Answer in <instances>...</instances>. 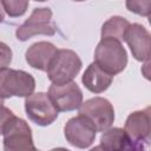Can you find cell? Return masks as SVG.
Returning <instances> with one entry per match:
<instances>
[{
	"mask_svg": "<svg viewBox=\"0 0 151 151\" xmlns=\"http://www.w3.org/2000/svg\"><path fill=\"white\" fill-rule=\"evenodd\" d=\"M90 151H105L100 145H97V146H94V147H92Z\"/></svg>",
	"mask_w": 151,
	"mask_h": 151,
	"instance_id": "7402d4cb",
	"label": "cell"
},
{
	"mask_svg": "<svg viewBox=\"0 0 151 151\" xmlns=\"http://www.w3.org/2000/svg\"><path fill=\"white\" fill-rule=\"evenodd\" d=\"M4 19H5V11H4L2 6H1V1H0V24L4 21Z\"/></svg>",
	"mask_w": 151,
	"mask_h": 151,
	"instance_id": "44dd1931",
	"label": "cell"
},
{
	"mask_svg": "<svg viewBox=\"0 0 151 151\" xmlns=\"http://www.w3.org/2000/svg\"><path fill=\"white\" fill-rule=\"evenodd\" d=\"M149 149L147 147H143V146H137V145H133L129 151H147Z\"/></svg>",
	"mask_w": 151,
	"mask_h": 151,
	"instance_id": "ffe728a7",
	"label": "cell"
},
{
	"mask_svg": "<svg viewBox=\"0 0 151 151\" xmlns=\"http://www.w3.org/2000/svg\"><path fill=\"white\" fill-rule=\"evenodd\" d=\"M38 151H40V150H38Z\"/></svg>",
	"mask_w": 151,
	"mask_h": 151,
	"instance_id": "d4e9b609",
	"label": "cell"
},
{
	"mask_svg": "<svg viewBox=\"0 0 151 151\" xmlns=\"http://www.w3.org/2000/svg\"><path fill=\"white\" fill-rule=\"evenodd\" d=\"M93 63L103 71L114 77L125 70L127 65V53L120 41L104 38L96 47Z\"/></svg>",
	"mask_w": 151,
	"mask_h": 151,
	"instance_id": "6da1fadb",
	"label": "cell"
},
{
	"mask_svg": "<svg viewBox=\"0 0 151 151\" xmlns=\"http://www.w3.org/2000/svg\"><path fill=\"white\" fill-rule=\"evenodd\" d=\"M50 151H70V150H67V149H65V147H55V149H52V150H50Z\"/></svg>",
	"mask_w": 151,
	"mask_h": 151,
	"instance_id": "603a6c76",
	"label": "cell"
},
{
	"mask_svg": "<svg viewBox=\"0 0 151 151\" xmlns=\"http://www.w3.org/2000/svg\"><path fill=\"white\" fill-rule=\"evenodd\" d=\"M79 116L84 117L97 132H104L114 122L113 105L103 97H94L80 105Z\"/></svg>",
	"mask_w": 151,
	"mask_h": 151,
	"instance_id": "277c9868",
	"label": "cell"
},
{
	"mask_svg": "<svg viewBox=\"0 0 151 151\" xmlns=\"http://www.w3.org/2000/svg\"><path fill=\"white\" fill-rule=\"evenodd\" d=\"M4 151H38L32 130L26 120L14 116L6 124L4 132Z\"/></svg>",
	"mask_w": 151,
	"mask_h": 151,
	"instance_id": "5b68a950",
	"label": "cell"
},
{
	"mask_svg": "<svg viewBox=\"0 0 151 151\" xmlns=\"http://www.w3.org/2000/svg\"><path fill=\"white\" fill-rule=\"evenodd\" d=\"M130 25L131 24L123 17H119V15L111 17L101 26V31H100L101 39L110 38V39H114L122 42L125 40V34Z\"/></svg>",
	"mask_w": 151,
	"mask_h": 151,
	"instance_id": "9a60e30c",
	"label": "cell"
},
{
	"mask_svg": "<svg viewBox=\"0 0 151 151\" xmlns=\"http://www.w3.org/2000/svg\"><path fill=\"white\" fill-rule=\"evenodd\" d=\"M12 57L13 53L11 47L5 42L0 41V70L7 68L9 66V64L12 63Z\"/></svg>",
	"mask_w": 151,
	"mask_h": 151,
	"instance_id": "ac0fdd59",
	"label": "cell"
},
{
	"mask_svg": "<svg viewBox=\"0 0 151 151\" xmlns=\"http://www.w3.org/2000/svg\"><path fill=\"white\" fill-rule=\"evenodd\" d=\"M81 66L83 63L74 51L67 48L58 50L46 70L47 78L52 84L55 85L73 81V79L80 72Z\"/></svg>",
	"mask_w": 151,
	"mask_h": 151,
	"instance_id": "7a4b0ae2",
	"label": "cell"
},
{
	"mask_svg": "<svg viewBox=\"0 0 151 151\" xmlns=\"http://www.w3.org/2000/svg\"><path fill=\"white\" fill-rule=\"evenodd\" d=\"M132 57L137 61H147L150 57V47H151V35L150 32L140 24L130 25L125 40Z\"/></svg>",
	"mask_w": 151,
	"mask_h": 151,
	"instance_id": "8fae6325",
	"label": "cell"
},
{
	"mask_svg": "<svg viewBox=\"0 0 151 151\" xmlns=\"http://www.w3.org/2000/svg\"><path fill=\"white\" fill-rule=\"evenodd\" d=\"M13 117H14V113L8 107L4 106V104H0V134H2L6 124Z\"/></svg>",
	"mask_w": 151,
	"mask_h": 151,
	"instance_id": "d6986e66",
	"label": "cell"
},
{
	"mask_svg": "<svg viewBox=\"0 0 151 151\" xmlns=\"http://www.w3.org/2000/svg\"><path fill=\"white\" fill-rule=\"evenodd\" d=\"M0 104H4V100L2 99H0Z\"/></svg>",
	"mask_w": 151,
	"mask_h": 151,
	"instance_id": "cb8c5ba5",
	"label": "cell"
},
{
	"mask_svg": "<svg viewBox=\"0 0 151 151\" xmlns=\"http://www.w3.org/2000/svg\"><path fill=\"white\" fill-rule=\"evenodd\" d=\"M100 146L105 151H129L133 144L120 127H110L100 137Z\"/></svg>",
	"mask_w": 151,
	"mask_h": 151,
	"instance_id": "5bb4252c",
	"label": "cell"
},
{
	"mask_svg": "<svg viewBox=\"0 0 151 151\" xmlns=\"http://www.w3.org/2000/svg\"><path fill=\"white\" fill-rule=\"evenodd\" d=\"M29 2L26 0H1V6L4 11L11 17L17 18L26 13Z\"/></svg>",
	"mask_w": 151,
	"mask_h": 151,
	"instance_id": "2e32d148",
	"label": "cell"
},
{
	"mask_svg": "<svg viewBox=\"0 0 151 151\" xmlns=\"http://www.w3.org/2000/svg\"><path fill=\"white\" fill-rule=\"evenodd\" d=\"M81 81L90 92L101 93L111 86L113 81V76L103 71L96 63H91L85 70L81 77Z\"/></svg>",
	"mask_w": 151,
	"mask_h": 151,
	"instance_id": "4fadbf2b",
	"label": "cell"
},
{
	"mask_svg": "<svg viewBox=\"0 0 151 151\" xmlns=\"http://www.w3.org/2000/svg\"><path fill=\"white\" fill-rule=\"evenodd\" d=\"M150 122V107H146L145 110L134 111L129 114L123 130L125 131L127 138L133 145L149 149L151 132Z\"/></svg>",
	"mask_w": 151,
	"mask_h": 151,
	"instance_id": "9c48e42d",
	"label": "cell"
},
{
	"mask_svg": "<svg viewBox=\"0 0 151 151\" xmlns=\"http://www.w3.org/2000/svg\"><path fill=\"white\" fill-rule=\"evenodd\" d=\"M25 111L31 122L39 126H48L58 118V110L45 92L33 93L25 99Z\"/></svg>",
	"mask_w": 151,
	"mask_h": 151,
	"instance_id": "52a82bcc",
	"label": "cell"
},
{
	"mask_svg": "<svg viewBox=\"0 0 151 151\" xmlns=\"http://www.w3.org/2000/svg\"><path fill=\"white\" fill-rule=\"evenodd\" d=\"M57 52L58 48L52 42L38 41L32 44L27 48L25 53V59L31 67L39 71H46Z\"/></svg>",
	"mask_w": 151,
	"mask_h": 151,
	"instance_id": "7c38bea8",
	"label": "cell"
},
{
	"mask_svg": "<svg viewBox=\"0 0 151 151\" xmlns=\"http://www.w3.org/2000/svg\"><path fill=\"white\" fill-rule=\"evenodd\" d=\"M35 88V79L22 70H0V99L11 97H29Z\"/></svg>",
	"mask_w": 151,
	"mask_h": 151,
	"instance_id": "3957f363",
	"label": "cell"
},
{
	"mask_svg": "<svg viewBox=\"0 0 151 151\" xmlns=\"http://www.w3.org/2000/svg\"><path fill=\"white\" fill-rule=\"evenodd\" d=\"M64 134L66 140L72 146L86 149L94 142L97 131L84 117L78 114L66 122L64 126Z\"/></svg>",
	"mask_w": 151,
	"mask_h": 151,
	"instance_id": "30bf717a",
	"label": "cell"
},
{
	"mask_svg": "<svg viewBox=\"0 0 151 151\" xmlns=\"http://www.w3.org/2000/svg\"><path fill=\"white\" fill-rule=\"evenodd\" d=\"M126 7L130 12H133L138 15L149 17L151 12V1H126Z\"/></svg>",
	"mask_w": 151,
	"mask_h": 151,
	"instance_id": "e0dca14e",
	"label": "cell"
},
{
	"mask_svg": "<svg viewBox=\"0 0 151 151\" xmlns=\"http://www.w3.org/2000/svg\"><path fill=\"white\" fill-rule=\"evenodd\" d=\"M47 94L58 112L74 111L83 104V92L76 81L60 85L52 84Z\"/></svg>",
	"mask_w": 151,
	"mask_h": 151,
	"instance_id": "ba28073f",
	"label": "cell"
},
{
	"mask_svg": "<svg viewBox=\"0 0 151 151\" xmlns=\"http://www.w3.org/2000/svg\"><path fill=\"white\" fill-rule=\"evenodd\" d=\"M55 25L52 21V11L48 7H37L32 14L17 28L15 37L20 41H26L33 35H54Z\"/></svg>",
	"mask_w": 151,
	"mask_h": 151,
	"instance_id": "8992f818",
	"label": "cell"
}]
</instances>
